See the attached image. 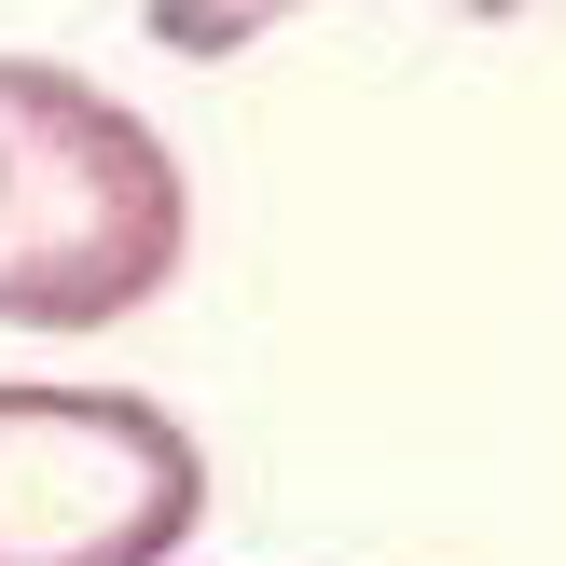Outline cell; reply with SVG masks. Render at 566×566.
<instances>
[{"mask_svg":"<svg viewBox=\"0 0 566 566\" xmlns=\"http://www.w3.org/2000/svg\"><path fill=\"white\" fill-rule=\"evenodd\" d=\"M291 14H318V0H153V42L166 55H235L263 28H291Z\"/></svg>","mask_w":566,"mask_h":566,"instance_id":"3957f363","label":"cell"},{"mask_svg":"<svg viewBox=\"0 0 566 566\" xmlns=\"http://www.w3.org/2000/svg\"><path fill=\"white\" fill-rule=\"evenodd\" d=\"M208 512L180 415L125 387H0V566H166Z\"/></svg>","mask_w":566,"mask_h":566,"instance_id":"7a4b0ae2","label":"cell"},{"mask_svg":"<svg viewBox=\"0 0 566 566\" xmlns=\"http://www.w3.org/2000/svg\"><path fill=\"white\" fill-rule=\"evenodd\" d=\"M193 193L125 97L0 55V318L111 332L180 276Z\"/></svg>","mask_w":566,"mask_h":566,"instance_id":"6da1fadb","label":"cell"}]
</instances>
